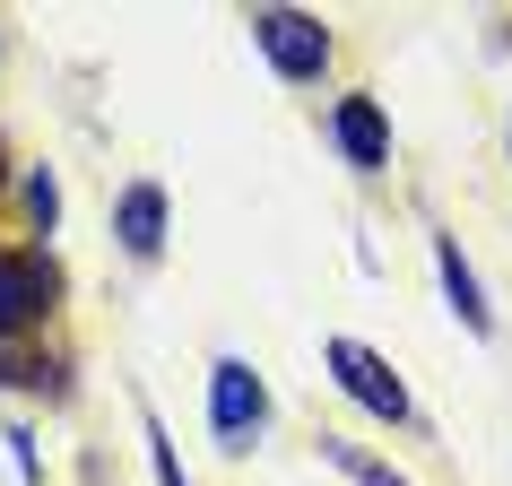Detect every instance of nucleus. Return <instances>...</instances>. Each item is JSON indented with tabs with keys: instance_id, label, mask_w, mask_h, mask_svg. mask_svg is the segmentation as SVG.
Returning a JSON list of instances; mask_svg holds the SVG:
<instances>
[{
	"instance_id": "f257e3e1",
	"label": "nucleus",
	"mask_w": 512,
	"mask_h": 486,
	"mask_svg": "<svg viewBox=\"0 0 512 486\" xmlns=\"http://www.w3.org/2000/svg\"><path fill=\"white\" fill-rule=\"evenodd\" d=\"M209 417H217V443H226V452H243V443L261 434L270 391H261V374H252L243 356H217L209 365Z\"/></svg>"
},
{
	"instance_id": "1a4fd4ad",
	"label": "nucleus",
	"mask_w": 512,
	"mask_h": 486,
	"mask_svg": "<svg viewBox=\"0 0 512 486\" xmlns=\"http://www.w3.org/2000/svg\"><path fill=\"white\" fill-rule=\"evenodd\" d=\"M330 460H339V469H348L356 486H408V478H391L382 460H365V452H356V443H330Z\"/></svg>"
},
{
	"instance_id": "9d476101",
	"label": "nucleus",
	"mask_w": 512,
	"mask_h": 486,
	"mask_svg": "<svg viewBox=\"0 0 512 486\" xmlns=\"http://www.w3.org/2000/svg\"><path fill=\"white\" fill-rule=\"evenodd\" d=\"M27 209H35V226H53V217H61V191H53V174H27Z\"/></svg>"
},
{
	"instance_id": "f03ea898",
	"label": "nucleus",
	"mask_w": 512,
	"mask_h": 486,
	"mask_svg": "<svg viewBox=\"0 0 512 486\" xmlns=\"http://www.w3.org/2000/svg\"><path fill=\"white\" fill-rule=\"evenodd\" d=\"M53 296H61V270L44 261V252H0V339L35 330L44 313H53Z\"/></svg>"
},
{
	"instance_id": "20e7f679",
	"label": "nucleus",
	"mask_w": 512,
	"mask_h": 486,
	"mask_svg": "<svg viewBox=\"0 0 512 486\" xmlns=\"http://www.w3.org/2000/svg\"><path fill=\"white\" fill-rule=\"evenodd\" d=\"M330 374H339V391H348L356 408H374V417H391V426L408 417L400 374H391V365H382L374 348H356V339H330Z\"/></svg>"
},
{
	"instance_id": "39448f33",
	"label": "nucleus",
	"mask_w": 512,
	"mask_h": 486,
	"mask_svg": "<svg viewBox=\"0 0 512 486\" xmlns=\"http://www.w3.org/2000/svg\"><path fill=\"white\" fill-rule=\"evenodd\" d=\"M339 148H348L356 174L391 165V131H382V105H374V96H339Z\"/></svg>"
},
{
	"instance_id": "423d86ee",
	"label": "nucleus",
	"mask_w": 512,
	"mask_h": 486,
	"mask_svg": "<svg viewBox=\"0 0 512 486\" xmlns=\"http://www.w3.org/2000/svg\"><path fill=\"white\" fill-rule=\"evenodd\" d=\"M122 243H131L139 261L165 243V191L157 183H131V191H122Z\"/></svg>"
},
{
	"instance_id": "6e6552de",
	"label": "nucleus",
	"mask_w": 512,
	"mask_h": 486,
	"mask_svg": "<svg viewBox=\"0 0 512 486\" xmlns=\"http://www.w3.org/2000/svg\"><path fill=\"white\" fill-rule=\"evenodd\" d=\"M0 382H9V391H61V365H53V356H18V348H0Z\"/></svg>"
},
{
	"instance_id": "9b49d317",
	"label": "nucleus",
	"mask_w": 512,
	"mask_h": 486,
	"mask_svg": "<svg viewBox=\"0 0 512 486\" xmlns=\"http://www.w3.org/2000/svg\"><path fill=\"white\" fill-rule=\"evenodd\" d=\"M148 452H157V486H183V469H174V443H165L157 417H148Z\"/></svg>"
},
{
	"instance_id": "7ed1b4c3",
	"label": "nucleus",
	"mask_w": 512,
	"mask_h": 486,
	"mask_svg": "<svg viewBox=\"0 0 512 486\" xmlns=\"http://www.w3.org/2000/svg\"><path fill=\"white\" fill-rule=\"evenodd\" d=\"M252 35H261V53H270L287 79H322V61H330L322 18H304V9H261V18H252Z\"/></svg>"
},
{
	"instance_id": "0eeeda50",
	"label": "nucleus",
	"mask_w": 512,
	"mask_h": 486,
	"mask_svg": "<svg viewBox=\"0 0 512 486\" xmlns=\"http://www.w3.org/2000/svg\"><path fill=\"white\" fill-rule=\"evenodd\" d=\"M434 261H443V287H452V313L469 330H486V304H478V278H469V261H460V243L452 235H434Z\"/></svg>"
}]
</instances>
